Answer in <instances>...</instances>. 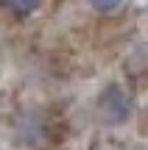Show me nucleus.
<instances>
[{
	"label": "nucleus",
	"instance_id": "f257e3e1",
	"mask_svg": "<svg viewBox=\"0 0 148 150\" xmlns=\"http://www.w3.org/2000/svg\"><path fill=\"white\" fill-rule=\"evenodd\" d=\"M98 108H101V117L112 125H120L129 120V111H132V103H129L126 92L120 86H106L104 95L98 100Z\"/></svg>",
	"mask_w": 148,
	"mask_h": 150
},
{
	"label": "nucleus",
	"instance_id": "f03ea898",
	"mask_svg": "<svg viewBox=\"0 0 148 150\" xmlns=\"http://www.w3.org/2000/svg\"><path fill=\"white\" fill-rule=\"evenodd\" d=\"M6 3H9L17 14H31V11L39 6V0H6Z\"/></svg>",
	"mask_w": 148,
	"mask_h": 150
},
{
	"label": "nucleus",
	"instance_id": "7ed1b4c3",
	"mask_svg": "<svg viewBox=\"0 0 148 150\" xmlns=\"http://www.w3.org/2000/svg\"><path fill=\"white\" fill-rule=\"evenodd\" d=\"M89 6H92L95 11H112L120 6V0H89Z\"/></svg>",
	"mask_w": 148,
	"mask_h": 150
}]
</instances>
